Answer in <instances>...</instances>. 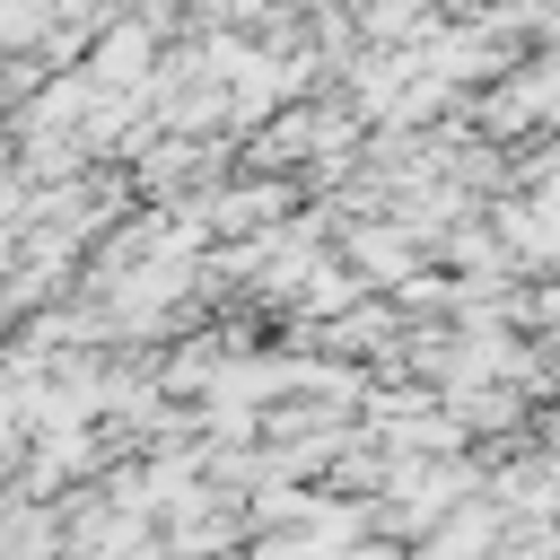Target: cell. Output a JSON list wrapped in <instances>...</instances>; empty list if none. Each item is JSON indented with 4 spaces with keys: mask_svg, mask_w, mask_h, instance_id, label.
<instances>
[{
    "mask_svg": "<svg viewBox=\"0 0 560 560\" xmlns=\"http://www.w3.org/2000/svg\"><path fill=\"white\" fill-rule=\"evenodd\" d=\"M149 61H158V35L140 18H122L96 52H88V88H149Z\"/></svg>",
    "mask_w": 560,
    "mask_h": 560,
    "instance_id": "1",
    "label": "cell"
},
{
    "mask_svg": "<svg viewBox=\"0 0 560 560\" xmlns=\"http://www.w3.org/2000/svg\"><path fill=\"white\" fill-rule=\"evenodd\" d=\"M52 26V0H0V44H35Z\"/></svg>",
    "mask_w": 560,
    "mask_h": 560,
    "instance_id": "2",
    "label": "cell"
}]
</instances>
